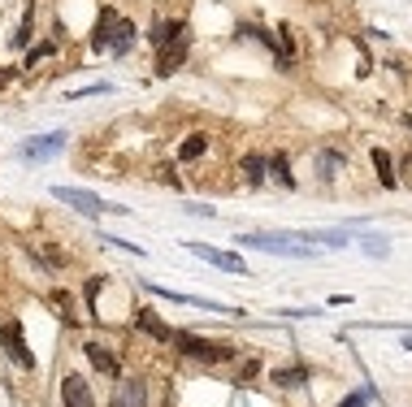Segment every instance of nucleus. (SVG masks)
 <instances>
[{
	"label": "nucleus",
	"instance_id": "f257e3e1",
	"mask_svg": "<svg viewBox=\"0 0 412 407\" xmlns=\"http://www.w3.org/2000/svg\"><path fill=\"white\" fill-rule=\"evenodd\" d=\"M53 195L61 204H70V208H79L83 217H105V213H131V208H122V204H109V199H100L91 191H79V187H53Z\"/></svg>",
	"mask_w": 412,
	"mask_h": 407
},
{
	"label": "nucleus",
	"instance_id": "f03ea898",
	"mask_svg": "<svg viewBox=\"0 0 412 407\" xmlns=\"http://www.w3.org/2000/svg\"><path fill=\"white\" fill-rule=\"evenodd\" d=\"M174 342L183 355L191 360H204V364H217V360H235V347L226 342H209V338H195V334H183V329H174Z\"/></svg>",
	"mask_w": 412,
	"mask_h": 407
},
{
	"label": "nucleus",
	"instance_id": "7ed1b4c3",
	"mask_svg": "<svg viewBox=\"0 0 412 407\" xmlns=\"http://www.w3.org/2000/svg\"><path fill=\"white\" fill-rule=\"evenodd\" d=\"M0 342H5V355H9L18 368H35V355L27 351V338H22V325H18V321H5V325H0Z\"/></svg>",
	"mask_w": 412,
	"mask_h": 407
},
{
	"label": "nucleus",
	"instance_id": "20e7f679",
	"mask_svg": "<svg viewBox=\"0 0 412 407\" xmlns=\"http://www.w3.org/2000/svg\"><path fill=\"white\" fill-rule=\"evenodd\" d=\"M235 243H247V247H261V251H273V256H287V260H304L308 247H295L287 243V234H243Z\"/></svg>",
	"mask_w": 412,
	"mask_h": 407
},
{
	"label": "nucleus",
	"instance_id": "39448f33",
	"mask_svg": "<svg viewBox=\"0 0 412 407\" xmlns=\"http://www.w3.org/2000/svg\"><path fill=\"white\" fill-rule=\"evenodd\" d=\"M187 251L191 256H200V260H209V265H217V269H226V273H247V265L235 256V251H217V247H204V243H187Z\"/></svg>",
	"mask_w": 412,
	"mask_h": 407
},
{
	"label": "nucleus",
	"instance_id": "423d86ee",
	"mask_svg": "<svg viewBox=\"0 0 412 407\" xmlns=\"http://www.w3.org/2000/svg\"><path fill=\"white\" fill-rule=\"evenodd\" d=\"M61 403H65V407H96L91 386H87L83 373H65V381H61Z\"/></svg>",
	"mask_w": 412,
	"mask_h": 407
},
{
	"label": "nucleus",
	"instance_id": "0eeeda50",
	"mask_svg": "<svg viewBox=\"0 0 412 407\" xmlns=\"http://www.w3.org/2000/svg\"><path fill=\"white\" fill-rule=\"evenodd\" d=\"M65 147V131H53V135H39L31 143H22V161H48Z\"/></svg>",
	"mask_w": 412,
	"mask_h": 407
},
{
	"label": "nucleus",
	"instance_id": "6e6552de",
	"mask_svg": "<svg viewBox=\"0 0 412 407\" xmlns=\"http://www.w3.org/2000/svg\"><path fill=\"white\" fill-rule=\"evenodd\" d=\"M143 403H148L143 381H139V377H126V381H117V394H113L109 407H143Z\"/></svg>",
	"mask_w": 412,
	"mask_h": 407
},
{
	"label": "nucleus",
	"instance_id": "1a4fd4ad",
	"mask_svg": "<svg viewBox=\"0 0 412 407\" xmlns=\"http://www.w3.org/2000/svg\"><path fill=\"white\" fill-rule=\"evenodd\" d=\"M113 27H117V9H100V22H96V35H91V48L96 53H109L113 48Z\"/></svg>",
	"mask_w": 412,
	"mask_h": 407
},
{
	"label": "nucleus",
	"instance_id": "9d476101",
	"mask_svg": "<svg viewBox=\"0 0 412 407\" xmlns=\"http://www.w3.org/2000/svg\"><path fill=\"white\" fill-rule=\"evenodd\" d=\"M178 39H187V22L183 18H169V22H157V27H152V44L157 48L178 44Z\"/></svg>",
	"mask_w": 412,
	"mask_h": 407
},
{
	"label": "nucleus",
	"instance_id": "9b49d317",
	"mask_svg": "<svg viewBox=\"0 0 412 407\" xmlns=\"http://www.w3.org/2000/svg\"><path fill=\"white\" fill-rule=\"evenodd\" d=\"M135 325L143 329V334H152L157 342H174V329L157 316V312H148V308H139V316H135Z\"/></svg>",
	"mask_w": 412,
	"mask_h": 407
},
{
	"label": "nucleus",
	"instance_id": "f8f14e48",
	"mask_svg": "<svg viewBox=\"0 0 412 407\" xmlns=\"http://www.w3.org/2000/svg\"><path fill=\"white\" fill-rule=\"evenodd\" d=\"M183 61H187V39L165 44V48H161V57H157V74H174Z\"/></svg>",
	"mask_w": 412,
	"mask_h": 407
},
{
	"label": "nucleus",
	"instance_id": "ddd939ff",
	"mask_svg": "<svg viewBox=\"0 0 412 407\" xmlns=\"http://www.w3.org/2000/svg\"><path fill=\"white\" fill-rule=\"evenodd\" d=\"M269 173H273L278 187L295 191V173H291V156H287V152H273V156H269Z\"/></svg>",
	"mask_w": 412,
	"mask_h": 407
},
{
	"label": "nucleus",
	"instance_id": "4468645a",
	"mask_svg": "<svg viewBox=\"0 0 412 407\" xmlns=\"http://www.w3.org/2000/svg\"><path fill=\"white\" fill-rule=\"evenodd\" d=\"M373 169H378V182H382L386 191H395V187H399V178H395V165H391V152L373 147Z\"/></svg>",
	"mask_w": 412,
	"mask_h": 407
},
{
	"label": "nucleus",
	"instance_id": "2eb2a0df",
	"mask_svg": "<svg viewBox=\"0 0 412 407\" xmlns=\"http://www.w3.org/2000/svg\"><path fill=\"white\" fill-rule=\"evenodd\" d=\"M265 173H269V156H256V152H247V156H243V178H247V187H261Z\"/></svg>",
	"mask_w": 412,
	"mask_h": 407
},
{
	"label": "nucleus",
	"instance_id": "dca6fc26",
	"mask_svg": "<svg viewBox=\"0 0 412 407\" xmlns=\"http://www.w3.org/2000/svg\"><path fill=\"white\" fill-rule=\"evenodd\" d=\"M83 351H87V360H91V364H96L100 373H109V377H117V360H113V355H109L105 347H100V342H87Z\"/></svg>",
	"mask_w": 412,
	"mask_h": 407
},
{
	"label": "nucleus",
	"instance_id": "f3484780",
	"mask_svg": "<svg viewBox=\"0 0 412 407\" xmlns=\"http://www.w3.org/2000/svg\"><path fill=\"white\" fill-rule=\"evenodd\" d=\"M209 152V135H187V143L178 147V161H200Z\"/></svg>",
	"mask_w": 412,
	"mask_h": 407
},
{
	"label": "nucleus",
	"instance_id": "a211bd4d",
	"mask_svg": "<svg viewBox=\"0 0 412 407\" xmlns=\"http://www.w3.org/2000/svg\"><path fill=\"white\" fill-rule=\"evenodd\" d=\"M308 381V368H273V386L291 390V386H304Z\"/></svg>",
	"mask_w": 412,
	"mask_h": 407
},
{
	"label": "nucleus",
	"instance_id": "6ab92c4d",
	"mask_svg": "<svg viewBox=\"0 0 412 407\" xmlns=\"http://www.w3.org/2000/svg\"><path fill=\"white\" fill-rule=\"evenodd\" d=\"M31 27H35V9H27V18H22V27H18V35H13L18 48H22V44H31Z\"/></svg>",
	"mask_w": 412,
	"mask_h": 407
},
{
	"label": "nucleus",
	"instance_id": "aec40b11",
	"mask_svg": "<svg viewBox=\"0 0 412 407\" xmlns=\"http://www.w3.org/2000/svg\"><path fill=\"white\" fill-rule=\"evenodd\" d=\"M339 165H343V152H326V156H321V178H326V182L334 178V169H339Z\"/></svg>",
	"mask_w": 412,
	"mask_h": 407
},
{
	"label": "nucleus",
	"instance_id": "412c9836",
	"mask_svg": "<svg viewBox=\"0 0 412 407\" xmlns=\"http://www.w3.org/2000/svg\"><path fill=\"white\" fill-rule=\"evenodd\" d=\"M109 91V83H96V87H79V91H70L65 100H83V95H105Z\"/></svg>",
	"mask_w": 412,
	"mask_h": 407
},
{
	"label": "nucleus",
	"instance_id": "4be33fe9",
	"mask_svg": "<svg viewBox=\"0 0 412 407\" xmlns=\"http://www.w3.org/2000/svg\"><path fill=\"white\" fill-rule=\"evenodd\" d=\"M365 251H369V256H386V251H391V247H386L382 239H373V234H369V239H365Z\"/></svg>",
	"mask_w": 412,
	"mask_h": 407
},
{
	"label": "nucleus",
	"instance_id": "5701e85b",
	"mask_svg": "<svg viewBox=\"0 0 412 407\" xmlns=\"http://www.w3.org/2000/svg\"><path fill=\"white\" fill-rule=\"evenodd\" d=\"M339 407H369V394H365V390H356V394H347Z\"/></svg>",
	"mask_w": 412,
	"mask_h": 407
},
{
	"label": "nucleus",
	"instance_id": "b1692460",
	"mask_svg": "<svg viewBox=\"0 0 412 407\" xmlns=\"http://www.w3.org/2000/svg\"><path fill=\"white\" fill-rule=\"evenodd\" d=\"M100 282H105V277H87V291H83V295H87V303H96V295H100Z\"/></svg>",
	"mask_w": 412,
	"mask_h": 407
},
{
	"label": "nucleus",
	"instance_id": "393cba45",
	"mask_svg": "<svg viewBox=\"0 0 412 407\" xmlns=\"http://www.w3.org/2000/svg\"><path fill=\"white\" fill-rule=\"evenodd\" d=\"M191 217H217V208H204V204H187Z\"/></svg>",
	"mask_w": 412,
	"mask_h": 407
},
{
	"label": "nucleus",
	"instance_id": "a878e982",
	"mask_svg": "<svg viewBox=\"0 0 412 407\" xmlns=\"http://www.w3.org/2000/svg\"><path fill=\"white\" fill-rule=\"evenodd\" d=\"M404 347H408V351H412V334H408V338H404Z\"/></svg>",
	"mask_w": 412,
	"mask_h": 407
},
{
	"label": "nucleus",
	"instance_id": "bb28decb",
	"mask_svg": "<svg viewBox=\"0 0 412 407\" xmlns=\"http://www.w3.org/2000/svg\"><path fill=\"white\" fill-rule=\"evenodd\" d=\"M408 126H412V117H408Z\"/></svg>",
	"mask_w": 412,
	"mask_h": 407
}]
</instances>
